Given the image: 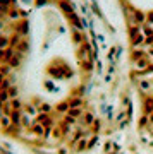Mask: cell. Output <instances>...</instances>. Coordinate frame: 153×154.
<instances>
[{
  "label": "cell",
  "mask_w": 153,
  "mask_h": 154,
  "mask_svg": "<svg viewBox=\"0 0 153 154\" xmlns=\"http://www.w3.org/2000/svg\"><path fill=\"white\" fill-rule=\"evenodd\" d=\"M2 28H4V22H0V29H2Z\"/></svg>",
  "instance_id": "cell-2"
},
{
  "label": "cell",
  "mask_w": 153,
  "mask_h": 154,
  "mask_svg": "<svg viewBox=\"0 0 153 154\" xmlns=\"http://www.w3.org/2000/svg\"><path fill=\"white\" fill-rule=\"evenodd\" d=\"M11 46V38L9 36H0V50H5V48H9Z\"/></svg>",
  "instance_id": "cell-1"
}]
</instances>
